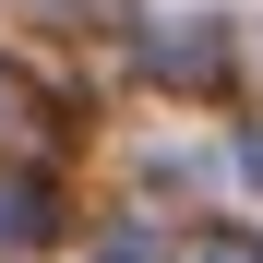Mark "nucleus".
<instances>
[{
    "instance_id": "nucleus-6",
    "label": "nucleus",
    "mask_w": 263,
    "mask_h": 263,
    "mask_svg": "<svg viewBox=\"0 0 263 263\" xmlns=\"http://www.w3.org/2000/svg\"><path fill=\"white\" fill-rule=\"evenodd\" d=\"M203 263H263V239H239V228H228V239H203Z\"/></svg>"
},
{
    "instance_id": "nucleus-4",
    "label": "nucleus",
    "mask_w": 263,
    "mask_h": 263,
    "mask_svg": "<svg viewBox=\"0 0 263 263\" xmlns=\"http://www.w3.org/2000/svg\"><path fill=\"white\" fill-rule=\"evenodd\" d=\"M96 263H167V228L156 215H120V228H96Z\"/></svg>"
},
{
    "instance_id": "nucleus-5",
    "label": "nucleus",
    "mask_w": 263,
    "mask_h": 263,
    "mask_svg": "<svg viewBox=\"0 0 263 263\" xmlns=\"http://www.w3.org/2000/svg\"><path fill=\"white\" fill-rule=\"evenodd\" d=\"M228 180H239V192H263V132H239V144H228Z\"/></svg>"
},
{
    "instance_id": "nucleus-7",
    "label": "nucleus",
    "mask_w": 263,
    "mask_h": 263,
    "mask_svg": "<svg viewBox=\"0 0 263 263\" xmlns=\"http://www.w3.org/2000/svg\"><path fill=\"white\" fill-rule=\"evenodd\" d=\"M12 12H72V0H12Z\"/></svg>"
},
{
    "instance_id": "nucleus-3",
    "label": "nucleus",
    "mask_w": 263,
    "mask_h": 263,
    "mask_svg": "<svg viewBox=\"0 0 263 263\" xmlns=\"http://www.w3.org/2000/svg\"><path fill=\"white\" fill-rule=\"evenodd\" d=\"M48 239H60V180L0 167V251H48Z\"/></svg>"
},
{
    "instance_id": "nucleus-1",
    "label": "nucleus",
    "mask_w": 263,
    "mask_h": 263,
    "mask_svg": "<svg viewBox=\"0 0 263 263\" xmlns=\"http://www.w3.org/2000/svg\"><path fill=\"white\" fill-rule=\"evenodd\" d=\"M144 72L167 84V96H228V72H239V24H228V12H180V24H156V36H144Z\"/></svg>"
},
{
    "instance_id": "nucleus-2",
    "label": "nucleus",
    "mask_w": 263,
    "mask_h": 263,
    "mask_svg": "<svg viewBox=\"0 0 263 263\" xmlns=\"http://www.w3.org/2000/svg\"><path fill=\"white\" fill-rule=\"evenodd\" d=\"M60 132H72V120H60V96H48L24 60H0V156H48Z\"/></svg>"
}]
</instances>
